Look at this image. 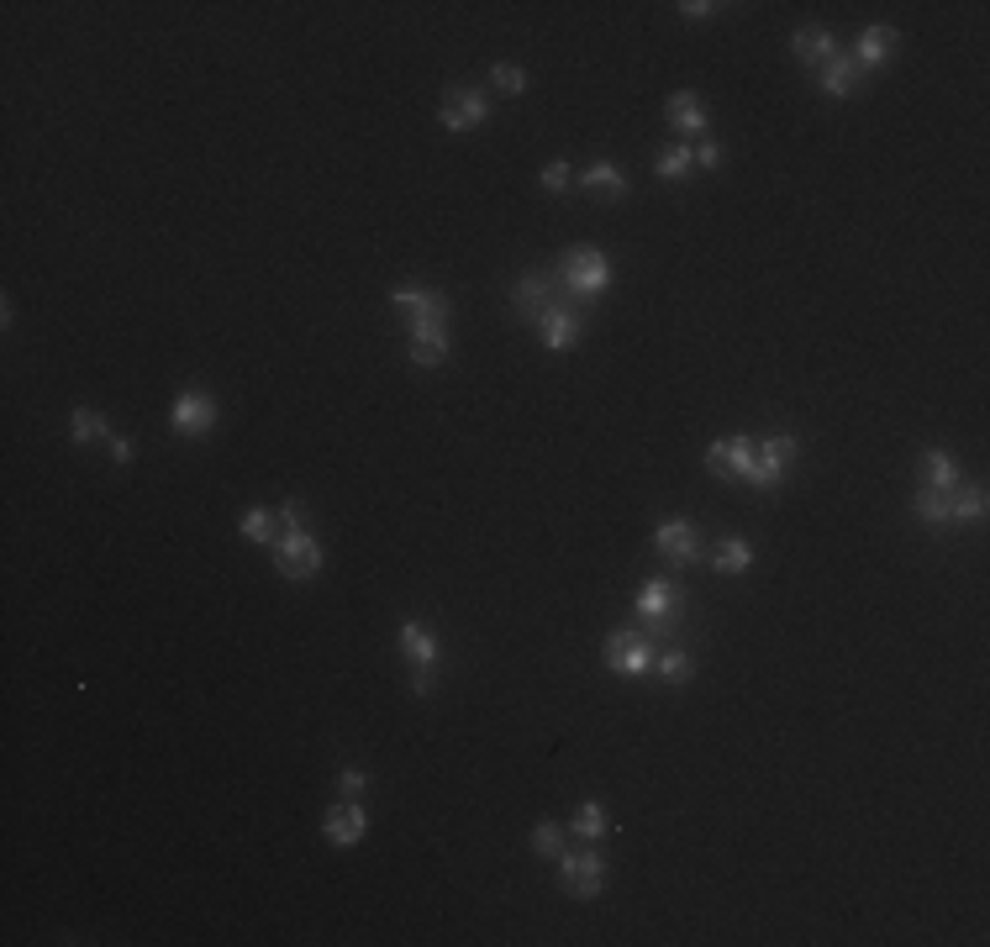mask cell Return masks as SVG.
<instances>
[{
    "mask_svg": "<svg viewBox=\"0 0 990 947\" xmlns=\"http://www.w3.org/2000/svg\"><path fill=\"white\" fill-rule=\"evenodd\" d=\"M638 621H643V638L649 642H664L670 632L679 627V611H685V600H679V585L675 579H649L643 590H638Z\"/></svg>",
    "mask_w": 990,
    "mask_h": 947,
    "instance_id": "obj_1",
    "label": "cell"
},
{
    "mask_svg": "<svg viewBox=\"0 0 990 947\" xmlns=\"http://www.w3.org/2000/svg\"><path fill=\"white\" fill-rule=\"evenodd\" d=\"M558 284H564L575 301H585V295H601L606 284H611V263H606L601 248H569V253H564V263H558Z\"/></svg>",
    "mask_w": 990,
    "mask_h": 947,
    "instance_id": "obj_2",
    "label": "cell"
},
{
    "mask_svg": "<svg viewBox=\"0 0 990 947\" xmlns=\"http://www.w3.org/2000/svg\"><path fill=\"white\" fill-rule=\"evenodd\" d=\"M322 564H327V547L316 543L306 526H295V532H285V537L274 543V574H280V579H316Z\"/></svg>",
    "mask_w": 990,
    "mask_h": 947,
    "instance_id": "obj_3",
    "label": "cell"
},
{
    "mask_svg": "<svg viewBox=\"0 0 990 947\" xmlns=\"http://www.w3.org/2000/svg\"><path fill=\"white\" fill-rule=\"evenodd\" d=\"M564 301H575V295L558 284V274H522L516 290H511V306H516V316H522L527 327H537V322L554 306H564Z\"/></svg>",
    "mask_w": 990,
    "mask_h": 947,
    "instance_id": "obj_4",
    "label": "cell"
},
{
    "mask_svg": "<svg viewBox=\"0 0 990 947\" xmlns=\"http://www.w3.org/2000/svg\"><path fill=\"white\" fill-rule=\"evenodd\" d=\"M796 453H801V443L791 437V432H774V437H764V443H753L749 485H753V490H774V485H785V474H791V464H796Z\"/></svg>",
    "mask_w": 990,
    "mask_h": 947,
    "instance_id": "obj_5",
    "label": "cell"
},
{
    "mask_svg": "<svg viewBox=\"0 0 990 947\" xmlns=\"http://www.w3.org/2000/svg\"><path fill=\"white\" fill-rule=\"evenodd\" d=\"M401 653L411 663V689L416 695H433L437 689V638L422 621H401Z\"/></svg>",
    "mask_w": 990,
    "mask_h": 947,
    "instance_id": "obj_6",
    "label": "cell"
},
{
    "mask_svg": "<svg viewBox=\"0 0 990 947\" xmlns=\"http://www.w3.org/2000/svg\"><path fill=\"white\" fill-rule=\"evenodd\" d=\"M601 879H606V863L601 852H558V884H564V895L575 900H596L601 895Z\"/></svg>",
    "mask_w": 990,
    "mask_h": 947,
    "instance_id": "obj_7",
    "label": "cell"
},
{
    "mask_svg": "<svg viewBox=\"0 0 990 947\" xmlns=\"http://www.w3.org/2000/svg\"><path fill=\"white\" fill-rule=\"evenodd\" d=\"M485 117H490V95L475 90V85H454L437 106V121L448 132H475V127H485Z\"/></svg>",
    "mask_w": 990,
    "mask_h": 947,
    "instance_id": "obj_8",
    "label": "cell"
},
{
    "mask_svg": "<svg viewBox=\"0 0 990 947\" xmlns=\"http://www.w3.org/2000/svg\"><path fill=\"white\" fill-rule=\"evenodd\" d=\"M601 658L611 674H628V679H638V674H649L653 668V642L643 638V632H611L601 647Z\"/></svg>",
    "mask_w": 990,
    "mask_h": 947,
    "instance_id": "obj_9",
    "label": "cell"
},
{
    "mask_svg": "<svg viewBox=\"0 0 990 947\" xmlns=\"http://www.w3.org/2000/svg\"><path fill=\"white\" fill-rule=\"evenodd\" d=\"M448 311L443 316H422V322H411V363H427V369H437V363H448Z\"/></svg>",
    "mask_w": 990,
    "mask_h": 947,
    "instance_id": "obj_10",
    "label": "cell"
},
{
    "mask_svg": "<svg viewBox=\"0 0 990 947\" xmlns=\"http://www.w3.org/2000/svg\"><path fill=\"white\" fill-rule=\"evenodd\" d=\"M653 547H659V553H664L675 568H685V564H696V558H700V532L685 516H670V521H659Z\"/></svg>",
    "mask_w": 990,
    "mask_h": 947,
    "instance_id": "obj_11",
    "label": "cell"
},
{
    "mask_svg": "<svg viewBox=\"0 0 990 947\" xmlns=\"http://www.w3.org/2000/svg\"><path fill=\"white\" fill-rule=\"evenodd\" d=\"M170 426L179 437H206V432L217 426V401H211L206 390H185L170 411Z\"/></svg>",
    "mask_w": 990,
    "mask_h": 947,
    "instance_id": "obj_12",
    "label": "cell"
},
{
    "mask_svg": "<svg viewBox=\"0 0 990 947\" xmlns=\"http://www.w3.org/2000/svg\"><path fill=\"white\" fill-rule=\"evenodd\" d=\"M537 331H543V348L548 353H569L575 342H580V331H585V316H580V301H564V306H554L543 322H537Z\"/></svg>",
    "mask_w": 990,
    "mask_h": 947,
    "instance_id": "obj_13",
    "label": "cell"
},
{
    "mask_svg": "<svg viewBox=\"0 0 990 947\" xmlns=\"http://www.w3.org/2000/svg\"><path fill=\"white\" fill-rule=\"evenodd\" d=\"M322 831H327V842H338V848L363 842V831H369V805H363V801L333 805V810H327V821H322Z\"/></svg>",
    "mask_w": 990,
    "mask_h": 947,
    "instance_id": "obj_14",
    "label": "cell"
},
{
    "mask_svg": "<svg viewBox=\"0 0 990 947\" xmlns=\"http://www.w3.org/2000/svg\"><path fill=\"white\" fill-rule=\"evenodd\" d=\"M706 464H711L717 479H749L753 474V443L749 437H722V443L706 448Z\"/></svg>",
    "mask_w": 990,
    "mask_h": 947,
    "instance_id": "obj_15",
    "label": "cell"
},
{
    "mask_svg": "<svg viewBox=\"0 0 990 947\" xmlns=\"http://www.w3.org/2000/svg\"><path fill=\"white\" fill-rule=\"evenodd\" d=\"M390 306L401 311L406 322H422V316H443V311H448V295H443V290H416V284H401V290H390Z\"/></svg>",
    "mask_w": 990,
    "mask_h": 947,
    "instance_id": "obj_16",
    "label": "cell"
},
{
    "mask_svg": "<svg viewBox=\"0 0 990 947\" xmlns=\"http://www.w3.org/2000/svg\"><path fill=\"white\" fill-rule=\"evenodd\" d=\"M817 74H822V90L833 95V100H848V95L859 90V79H864V69H859V58H853V53H833Z\"/></svg>",
    "mask_w": 990,
    "mask_h": 947,
    "instance_id": "obj_17",
    "label": "cell"
},
{
    "mask_svg": "<svg viewBox=\"0 0 990 947\" xmlns=\"http://www.w3.org/2000/svg\"><path fill=\"white\" fill-rule=\"evenodd\" d=\"M580 189H590L596 200H611V206H617V200H628V174L617 164H606V159H596L590 168H580Z\"/></svg>",
    "mask_w": 990,
    "mask_h": 947,
    "instance_id": "obj_18",
    "label": "cell"
},
{
    "mask_svg": "<svg viewBox=\"0 0 990 947\" xmlns=\"http://www.w3.org/2000/svg\"><path fill=\"white\" fill-rule=\"evenodd\" d=\"M791 53H796L806 69H822V64H827L833 53H844V47H838V37H833L827 26H801L796 37H791Z\"/></svg>",
    "mask_w": 990,
    "mask_h": 947,
    "instance_id": "obj_19",
    "label": "cell"
},
{
    "mask_svg": "<svg viewBox=\"0 0 990 947\" xmlns=\"http://www.w3.org/2000/svg\"><path fill=\"white\" fill-rule=\"evenodd\" d=\"M670 127H675L679 138H700V132L711 127V111L696 100V90L670 95Z\"/></svg>",
    "mask_w": 990,
    "mask_h": 947,
    "instance_id": "obj_20",
    "label": "cell"
},
{
    "mask_svg": "<svg viewBox=\"0 0 990 947\" xmlns=\"http://www.w3.org/2000/svg\"><path fill=\"white\" fill-rule=\"evenodd\" d=\"M891 47H895V32L891 26H864L859 32V47H853V58H859V69H885L891 64Z\"/></svg>",
    "mask_w": 990,
    "mask_h": 947,
    "instance_id": "obj_21",
    "label": "cell"
},
{
    "mask_svg": "<svg viewBox=\"0 0 990 947\" xmlns=\"http://www.w3.org/2000/svg\"><path fill=\"white\" fill-rule=\"evenodd\" d=\"M954 500H959V490H927V485H922L917 496H912V511H917V521H927V526H954Z\"/></svg>",
    "mask_w": 990,
    "mask_h": 947,
    "instance_id": "obj_22",
    "label": "cell"
},
{
    "mask_svg": "<svg viewBox=\"0 0 990 947\" xmlns=\"http://www.w3.org/2000/svg\"><path fill=\"white\" fill-rule=\"evenodd\" d=\"M706 564L717 568V574H749V568H753L749 537H722V543L711 547V558H706Z\"/></svg>",
    "mask_w": 990,
    "mask_h": 947,
    "instance_id": "obj_23",
    "label": "cell"
},
{
    "mask_svg": "<svg viewBox=\"0 0 990 947\" xmlns=\"http://www.w3.org/2000/svg\"><path fill=\"white\" fill-rule=\"evenodd\" d=\"M922 485L927 490H959V464L943 448H927L922 453Z\"/></svg>",
    "mask_w": 990,
    "mask_h": 947,
    "instance_id": "obj_24",
    "label": "cell"
},
{
    "mask_svg": "<svg viewBox=\"0 0 990 947\" xmlns=\"http://www.w3.org/2000/svg\"><path fill=\"white\" fill-rule=\"evenodd\" d=\"M238 526L248 543H280V511H269V505H248Z\"/></svg>",
    "mask_w": 990,
    "mask_h": 947,
    "instance_id": "obj_25",
    "label": "cell"
},
{
    "mask_svg": "<svg viewBox=\"0 0 990 947\" xmlns=\"http://www.w3.org/2000/svg\"><path fill=\"white\" fill-rule=\"evenodd\" d=\"M69 437L74 443H106V437H111V422H106L100 411H90V405H79L69 416Z\"/></svg>",
    "mask_w": 990,
    "mask_h": 947,
    "instance_id": "obj_26",
    "label": "cell"
},
{
    "mask_svg": "<svg viewBox=\"0 0 990 947\" xmlns=\"http://www.w3.org/2000/svg\"><path fill=\"white\" fill-rule=\"evenodd\" d=\"M653 168H659V179H685V174L696 168V148H690V142H675V148H664V153L653 159Z\"/></svg>",
    "mask_w": 990,
    "mask_h": 947,
    "instance_id": "obj_27",
    "label": "cell"
},
{
    "mask_svg": "<svg viewBox=\"0 0 990 947\" xmlns=\"http://www.w3.org/2000/svg\"><path fill=\"white\" fill-rule=\"evenodd\" d=\"M653 668H659V679H670V685H685V679L696 674V658H690L685 647H664V653H653Z\"/></svg>",
    "mask_w": 990,
    "mask_h": 947,
    "instance_id": "obj_28",
    "label": "cell"
},
{
    "mask_svg": "<svg viewBox=\"0 0 990 947\" xmlns=\"http://www.w3.org/2000/svg\"><path fill=\"white\" fill-rule=\"evenodd\" d=\"M575 831H580L585 842H601L606 831H611V821H606V805L601 801H585L580 810H575Z\"/></svg>",
    "mask_w": 990,
    "mask_h": 947,
    "instance_id": "obj_29",
    "label": "cell"
},
{
    "mask_svg": "<svg viewBox=\"0 0 990 947\" xmlns=\"http://www.w3.org/2000/svg\"><path fill=\"white\" fill-rule=\"evenodd\" d=\"M975 521H986V490L980 485L959 490V500H954V526H975Z\"/></svg>",
    "mask_w": 990,
    "mask_h": 947,
    "instance_id": "obj_30",
    "label": "cell"
},
{
    "mask_svg": "<svg viewBox=\"0 0 990 947\" xmlns=\"http://www.w3.org/2000/svg\"><path fill=\"white\" fill-rule=\"evenodd\" d=\"M532 852H537V858H558V852H564V827L537 821V827H532Z\"/></svg>",
    "mask_w": 990,
    "mask_h": 947,
    "instance_id": "obj_31",
    "label": "cell"
},
{
    "mask_svg": "<svg viewBox=\"0 0 990 947\" xmlns=\"http://www.w3.org/2000/svg\"><path fill=\"white\" fill-rule=\"evenodd\" d=\"M490 85H496L501 95H522V90H527V69H516V64H496V69H490Z\"/></svg>",
    "mask_w": 990,
    "mask_h": 947,
    "instance_id": "obj_32",
    "label": "cell"
},
{
    "mask_svg": "<svg viewBox=\"0 0 990 947\" xmlns=\"http://www.w3.org/2000/svg\"><path fill=\"white\" fill-rule=\"evenodd\" d=\"M338 795H342V801H363V795H369V774L348 763V769L338 774Z\"/></svg>",
    "mask_w": 990,
    "mask_h": 947,
    "instance_id": "obj_33",
    "label": "cell"
},
{
    "mask_svg": "<svg viewBox=\"0 0 990 947\" xmlns=\"http://www.w3.org/2000/svg\"><path fill=\"white\" fill-rule=\"evenodd\" d=\"M569 185H575V168L564 164V159H554V164L543 168V189H548V195H564Z\"/></svg>",
    "mask_w": 990,
    "mask_h": 947,
    "instance_id": "obj_34",
    "label": "cell"
},
{
    "mask_svg": "<svg viewBox=\"0 0 990 947\" xmlns=\"http://www.w3.org/2000/svg\"><path fill=\"white\" fill-rule=\"evenodd\" d=\"M717 11H722V6H711V0H685V6H679V17H685V22H711Z\"/></svg>",
    "mask_w": 990,
    "mask_h": 947,
    "instance_id": "obj_35",
    "label": "cell"
},
{
    "mask_svg": "<svg viewBox=\"0 0 990 947\" xmlns=\"http://www.w3.org/2000/svg\"><path fill=\"white\" fill-rule=\"evenodd\" d=\"M717 164H722V148H717V142L706 138V142H700V148H696V168H717Z\"/></svg>",
    "mask_w": 990,
    "mask_h": 947,
    "instance_id": "obj_36",
    "label": "cell"
},
{
    "mask_svg": "<svg viewBox=\"0 0 990 947\" xmlns=\"http://www.w3.org/2000/svg\"><path fill=\"white\" fill-rule=\"evenodd\" d=\"M106 453H111V464H132V443H127V437H117V432L106 437Z\"/></svg>",
    "mask_w": 990,
    "mask_h": 947,
    "instance_id": "obj_37",
    "label": "cell"
}]
</instances>
